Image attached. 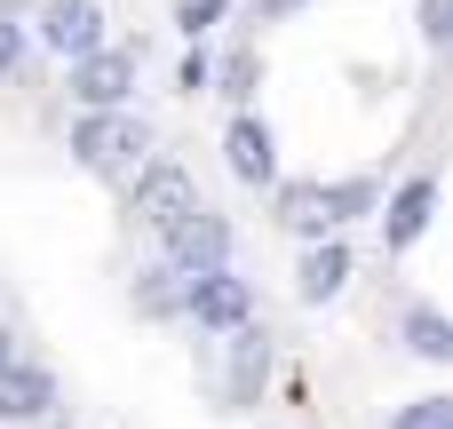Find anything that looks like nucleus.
Wrapping results in <instances>:
<instances>
[{"label": "nucleus", "instance_id": "nucleus-1", "mask_svg": "<svg viewBox=\"0 0 453 429\" xmlns=\"http://www.w3.org/2000/svg\"><path fill=\"white\" fill-rule=\"evenodd\" d=\"M143 159H159V135H151V119H143L135 103H119V111H80V119H72V167H88L96 183L127 191V183L143 175Z\"/></svg>", "mask_w": 453, "mask_h": 429}, {"label": "nucleus", "instance_id": "nucleus-2", "mask_svg": "<svg viewBox=\"0 0 453 429\" xmlns=\"http://www.w3.org/2000/svg\"><path fill=\"white\" fill-rule=\"evenodd\" d=\"M135 80H143V48H119V40H104V48H88V56L64 64V96H72L80 111H119V103H135Z\"/></svg>", "mask_w": 453, "mask_h": 429}, {"label": "nucleus", "instance_id": "nucleus-3", "mask_svg": "<svg viewBox=\"0 0 453 429\" xmlns=\"http://www.w3.org/2000/svg\"><path fill=\"white\" fill-rule=\"evenodd\" d=\"M215 350H223V374H215V398H223V414H247V406H263V390H271V366H279V342H271V326H231V334H215Z\"/></svg>", "mask_w": 453, "mask_h": 429}, {"label": "nucleus", "instance_id": "nucleus-4", "mask_svg": "<svg viewBox=\"0 0 453 429\" xmlns=\"http://www.w3.org/2000/svg\"><path fill=\"white\" fill-rule=\"evenodd\" d=\"M191 207H199V183H191V167H183V159H143V175L127 183V215H135L151 239H167Z\"/></svg>", "mask_w": 453, "mask_h": 429}, {"label": "nucleus", "instance_id": "nucleus-5", "mask_svg": "<svg viewBox=\"0 0 453 429\" xmlns=\"http://www.w3.org/2000/svg\"><path fill=\"white\" fill-rule=\"evenodd\" d=\"M231 255H239V231H231V215H215L207 199H199V207H191V215H183V223H175L167 239H159V263H167L175 279H199V271H223Z\"/></svg>", "mask_w": 453, "mask_h": 429}, {"label": "nucleus", "instance_id": "nucleus-6", "mask_svg": "<svg viewBox=\"0 0 453 429\" xmlns=\"http://www.w3.org/2000/svg\"><path fill=\"white\" fill-rule=\"evenodd\" d=\"M247 318H255V287L239 279V263L183 279V326H191V334H231V326H247Z\"/></svg>", "mask_w": 453, "mask_h": 429}, {"label": "nucleus", "instance_id": "nucleus-7", "mask_svg": "<svg viewBox=\"0 0 453 429\" xmlns=\"http://www.w3.org/2000/svg\"><path fill=\"white\" fill-rule=\"evenodd\" d=\"M24 32H32L56 64H72V56H88V48L111 40V16H104V0H40Z\"/></svg>", "mask_w": 453, "mask_h": 429}, {"label": "nucleus", "instance_id": "nucleus-8", "mask_svg": "<svg viewBox=\"0 0 453 429\" xmlns=\"http://www.w3.org/2000/svg\"><path fill=\"white\" fill-rule=\"evenodd\" d=\"M430 223H438V175H430V167H422V175H406V183L374 207L382 255H414V247L430 239Z\"/></svg>", "mask_w": 453, "mask_h": 429}, {"label": "nucleus", "instance_id": "nucleus-9", "mask_svg": "<svg viewBox=\"0 0 453 429\" xmlns=\"http://www.w3.org/2000/svg\"><path fill=\"white\" fill-rule=\"evenodd\" d=\"M48 414H64V382H56V366H40V358L16 350L0 366V422L32 429V422H48Z\"/></svg>", "mask_w": 453, "mask_h": 429}, {"label": "nucleus", "instance_id": "nucleus-10", "mask_svg": "<svg viewBox=\"0 0 453 429\" xmlns=\"http://www.w3.org/2000/svg\"><path fill=\"white\" fill-rule=\"evenodd\" d=\"M223 167H231V183H247V191H271V183H279V135H271L263 111H231V119H223Z\"/></svg>", "mask_w": 453, "mask_h": 429}, {"label": "nucleus", "instance_id": "nucleus-11", "mask_svg": "<svg viewBox=\"0 0 453 429\" xmlns=\"http://www.w3.org/2000/svg\"><path fill=\"white\" fill-rule=\"evenodd\" d=\"M350 279H358V255H350L342 231L334 239H303V255H295V295L303 303H334V295H350Z\"/></svg>", "mask_w": 453, "mask_h": 429}, {"label": "nucleus", "instance_id": "nucleus-12", "mask_svg": "<svg viewBox=\"0 0 453 429\" xmlns=\"http://www.w3.org/2000/svg\"><path fill=\"white\" fill-rule=\"evenodd\" d=\"M382 207V175H319V215L326 231H350Z\"/></svg>", "mask_w": 453, "mask_h": 429}, {"label": "nucleus", "instance_id": "nucleus-13", "mask_svg": "<svg viewBox=\"0 0 453 429\" xmlns=\"http://www.w3.org/2000/svg\"><path fill=\"white\" fill-rule=\"evenodd\" d=\"M255 88H263V48H255V40H231V48L215 56L207 96H223L231 111H255Z\"/></svg>", "mask_w": 453, "mask_h": 429}, {"label": "nucleus", "instance_id": "nucleus-14", "mask_svg": "<svg viewBox=\"0 0 453 429\" xmlns=\"http://www.w3.org/2000/svg\"><path fill=\"white\" fill-rule=\"evenodd\" d=\"M271 223L295 231V239H334L326 215H319V175H295V183H271Z\"/></svg>", "mask_w": 453, "mask_h": 429}, {"label": "nucleus", "instance_id": "nucleus-15", "mask_svg": "<svg viewBox=\"0 0 453 429\" xmlns=\"http://www.w3.org/2000/svg\"><path fill=\"white\" fill-rule=\"evenodd\" d=\"M127 303H135V318H151V326H183V279H175L167 263H143V271L127 279Z\"/></svg>", "mask_w": 453, "mask_h": 429}, {"label": "nucleus", "instance_id": "nucleus-16", "mask_svg": "<svg viewBox=\"0 0 453 429\" xmlns=\"http://www.w3.org/2000/svg\"><path fill=\"white\" fill-rule=\"evenodd\" d=\"M398 342L422 358V366H453V318L438 303H406V318H398Z\"/></svg>", "mask_w": 453, "mask_h": 429}, {"label": "nucleus", "instance_id": "nucleus-17", "mask_svg": "<svg viewBox=\"0 0 453 429\" xmlns=\"http://www.w3.org/2000/svg\"><path fill=\"white\" fill-rule=\"evenodd\" d=\"M207 80H215V48L207 40H183V64H175V96H207Z\"/></svg>", "mask_w": 453, "mask_h": 429}, {"label": "nucleus", "instance_id": "nucleus-18", "mask_svg": "<svg viewBox=\"0 0 453 429\" xmlns=\"http://www.w3.org/2000/svg\"><path fill=\"white\" fill-rule=\"evenodd\" d=\"M390 429H453V398L446 390H430V398H414V406H398Z\"/></svg>", "mask_w": 453, "mask_h": 429}, {"label": "nucleus", "instance_id": "nucleus-19", "mask_svg": "<svg viewBox=\"0 0 453 429\" xmlns=\"http://www.w3.org/2000/svg\"><path fill=\"white\" fill-rule=\"evenodd\" d=\"M223 16H231V0H175V32L183 40H207Z\"/></svg>", "mask_w": 453, "mask_h": 429}, {"label": "nucleus", "instance_id": "nucleus-20", "mask_svg": "<svg viewBox=\"0 0 453 429\" xmlns=\"http://www.w3.org/2000/svg\"><path fill=\"white\" fill-rule=\"evenodd\" d=\"M24 48H32L24 16H0V80H8V72H24Z\"/></svg>", "mask_w": 453, "mask_h": 429}, {"label": "nucleus", "instance_id": "nucleus-21", "mask_svg": "<svg viewBox=\"0 0 453 429\" xmlns=\"http://www.w3.org/2000/svg\"><path fill=\"white\" fill-rule=\"evenodd\" d=\"M422 40H430V48L453 40V0H422Z\"/></svg>", "mask_w": 453, "mask_h": 429}, {"label": "nucleus", "instance_id": "nucleus-22", "mask_svg": "<svg viewBox=\"0 0 453 429\" xmlns=\"http://www.w3.org/2000/svg\"><path fill=\"white\" fill-rule=\"evenodd\" d=\"M247 8H255V24H287V16H303L311 0H247Z\"/></svg>", "mask_w": 453, "mask_h": 429}, {"label": "nucleus", "instance_id": "nucleus-23", "mask_svg": "<svg viewBox=\"0 0 453 429\" xmlns=\"http://www.w3.org/2000/svg\"><path fill=\"white\" fill-rule=\"evenodd\" d=\"M8 358H16V326L0 318V366H8Z\"/></svg>", "mask_w": 453, "mask_h": 429}, {"label": "nucleus", "instance_id": "nucleus-24", "mask_svg": "<svg viewBox=\"0 0 453 429\" xmlns=\"http://www.w3.org/2000/svg\"><path fill=\"white\" fill-rule=\"evenodd\" d=\"M32 429H72V422H64V414H48V422H32Z\"/></svg>", "mask_w": 453, "mask_h": 429}]
</instances>
